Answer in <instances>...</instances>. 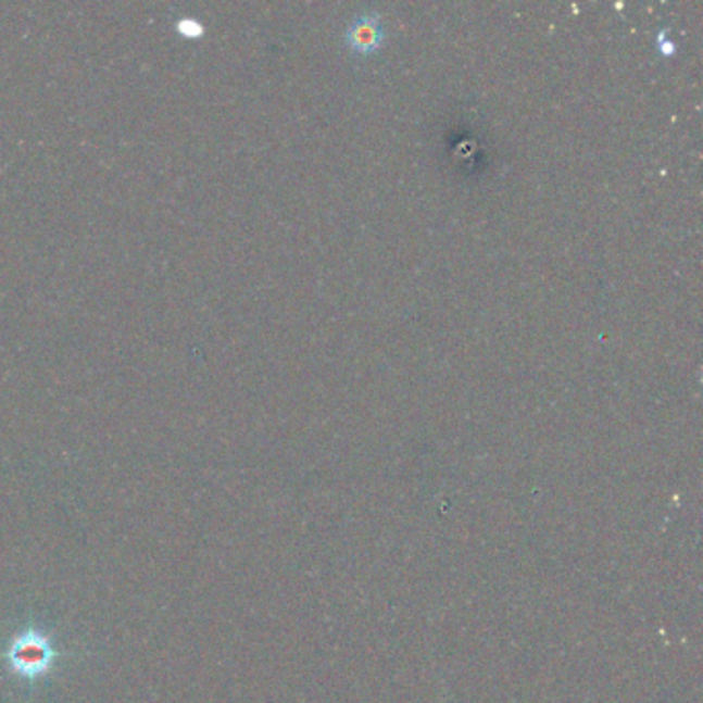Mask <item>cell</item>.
<instances>
[{"label":"cell","instance_id":"6da1fadb","mask_svg":"<svg viewBox=\"0 0 703 703\" xmlns=\"http://www.w3.org/2000/svg\"><path fill=\"white\" fill-rule=\"evenodd\" d=\"M386 41L382 17L374 11L355 15L344 29V43L355 57H372L382 50Z\"/></svg>","mask_w":703,"mask_h":703},{"label":"cell","instance_id":"7a4b0ae2","mask_svg":"<svg viewBox=\"0 0 703 703\" xmlns=\"http://www.w3.org/2000/svg\"><path fill=\"white\" fill-rule=\"evenodd\" d=\"M15 658H17V666H23V670H38L46 664L48 650L38 642H23L20 650L15 652Z\"/></svg>","mask_w":703,"mask_h":703}]
</instances>
